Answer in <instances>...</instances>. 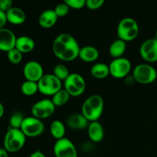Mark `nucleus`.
Instances as JSON below:
<instances>
[{"label": "nucleus", "instance_id": "obj_1", "mask_svg": "<svg viewBox=\"0 0 157 157\" xmlns=\"http://www.w3.org/2000/svg\"><path fill=\"white\" fill-rule=\"evenodd\" d=\"M81 47L73 35L67 33L58 35L52 43L55 57L64 61H72L78 58Z\"/></svg>", "mask_w": 157, "mask_h": 157}, {"label": "nucleus", "instance_id": "obj_2", "mask_svg": "<svg viewBox=\"0 0 157 157\" xmlns=\"http://www.w3.org/2000/svg\"><path fill=\"white\" fill-rule=\"evenodd\" d=\"M104 102L101 95L93 94L84 101L81 107V113L89 122L98 121L104 112Z\"/></svg>", "mask_w": 157, "mask_h": 157}, {"label": "nucleus", "instance_id": "obj_3", "mask_svg": "<svg viewBox=\"0 0 157 157\" xmlns=\"http://www.w3.org/2000/svg\"><path fill=\"white\" fill-rule=\"evenodd\" d=\"M140 32V27L136 20L130 17L122 18L118 23L117 33L119 39L129 42L136 39Z\"/></svg>", "mask_w": 157, "mask_h": 157}, {"label": "nucleus", "instance_id": "obj_4", "mask_svg": "<svg viewBox=\"0 0 157 157\" xmlns=\"http://www.w3.org/2000/svg\"><path fill=\"white\" fill-rule=\"evenodd\" d=\"M26 136L20 129L9 127L4 137V148L9 153H16L24 147Z\"/></svg>", "mask_w": 157, "mask_h": 157}, {"label": "nucleus", "instance_id": "obj_5", "mask_svg": "<svg viewBox=\"0 0 157 157\" xmlns=\"http://www.w3.org/2000/svg\"><path fill=\"white\" fill-rule=\"evenodd\" d=\"M133 77L136 82L141 84H149L157 78V71L150 64H139L134 67Z\"/></svg>", "mask_w": 157, "mask_h": 157}, {"label": "nucleus", "instance_id": "obj_6", "mask_svg": "<svg viewBox=\"0 0 157 157\" xmlns=\"http://www.w3.org/2000/svg\"><path fill=\"white\" fill-rule=\"evenodd\" d=\"M38 92L46 96H53L62 89V81L53 74H44L38 81Z\"/></svg>", "mask_w": 157, "mask_h": 157}, {"label": "nucleus", "instance_id": "obj_7", "mask_svg": "<svg viewBox=\"0 0 157 157\" xmlns=\"http://www.w3.org/2000/svg\"><path fill=\"white\" fill-rule=\"evenodd\" d=\"M64 88L71 97L81 96L86 89V81L83 76L78 73H71L64 81Z\"/></svg>", "mask_w": 157, "mask_h": 157}, {"label": "nucleus", "instance_id": "obj_8", "mask_svg": "<svg viewBox=\"0 0 157 157\" xmlns=\"http://www.w3.org/2000/svg\"><path fill=\"white\" fill-rule=\"evenodd\" d=\"M20 130L26 137H37L42 134L44 130V125L41 120L33 116L25 117Z\"/></svg>", "mask_w": 157, "mask_h": 157}, {"label": "nucleus", "instance_id": "obj_9", "mask_svg": "<svg viewBox=\"0 0 157 157\" xmlns=\"http://www.w3.org/2000/svg\"><path fill=\"white\" fill-rule=\"evenodd\" d=\"M132 64L130 61L124 57L114 58L109 64L110 75L117 79L128 76Z\"/></svg>", "mask_w": 157, "mask_h": 157}, {"label": "nucleus", "instance_id": "obj_10", "mask_svg": "<svg viewBox=\"0 0 157 157\" xmlns=\"http://www.w3.org/2000/svg\"><path fill=\"white\" fill-rule=\"evenodd\" d=\"M55 107L51 99H42L37 101L32 107V115L39 120L47 119L54 114Z\"/></svg>", "mask_w": 157, "mask_h": 157}, {"label": "nucleus", "instance_id": "obj_11", "mask_svg": "<svg viewBox=\"0 0 157 157\" xmlns=\"http://www.w3.org/2000/svg\"><path fill=\"white\" fill-rule=\"evenodd\" d=\"M53 152L55 157H78V150L71 140L64 137L56 140Z\"/></svg>", "mask_w": 157, "mask_h": 157}, {"label": "nucleus", "instance_id": "obj_12", "mask_svg": "<svg viewBox=\"0 0 157 157\" xmlns=\"http://www.w3.org/2000/svg\"><path fill=\"white\" fill-rule=\"evenodd\" d=\"M140 54L144 61L149 63L157 61V40L155 38H149L141 44Z\"/></svg>", "mask_w": 157, "mask_h": 157}, {"label": "nucleus", "instance_id": "obj_13", "mask_svg": "<svg viewBox=\"0 0 157 157\" xmlns=\"http://www.w3.org/2000/svg\"><path fill=\"white\" fill-rule=\"evenodd\" d=\"M23 75L26 81L38 82L44 76L42 65L37 61H29L23 67Z\"/></svg>", "mask_w": 157, "mask_h": 157}, {"label": "nucleus", "instance_id": "obj_14", "mask_svg": "<svg viewBox=\"0 0 157 157\" xmlns=\"http://www.w3.org/2000/svg\"><path fill=\"white\" fill-rule=\"evenodd\" d=\"M17 37L12 30L6 28L0 29V51L8 52L15 47Z\"/></svg>", "mask_w": 157, "mask_h": 157}, {"label": "nucleus", "instance_id": "obj_15", "mask_svg": "<svg viewBox=\"0 0 157 157\" xmlns=\"http://www.w3.org/2000/svg\"><path fill=\"white\" fill-rule=\"evenodd\" d=\"M89 122L88 120L82 113H73L68 116L66 120V124L69 128L75 130H83L87 129Z\"/></svg>", "mask_w": 157, "mask_h": 157}, {"label": "nucleus", "instance_id": "obj_16", "mask_svg": "<svg viewBox=\"0 0 157 157\" xmlns=\"http://www.w3.org/2000/svg\"><path fill=\"white\" fill-rule=\"evenodd\" d=\"M58 19L54 9H47L40 14L38 17V24L43 29H50L55 25Z\"/></svg>", "mask_w": 157, "mask_h": 157}, {"label": "nucleus", "instance_id": "obj_17", "mask_svg": "<svg viewBox=\"0 0 157 157\" xmlns=\"http://www.w3.org/2000/svg\"><path fill=\"white\" fill-rule=\"evenodd\" d=\"M87 135L89 136V139L93 142H101L104 137V127L98 121L90 122L87 127Z\"/></svg>", "mask_w": 157, "mask_h": 157}, {"label": "nucleus", "instance_id": "obj_18", "mask_svg": "<svg viewBox=\"0 0 157 157\" xmlns=\"http://www.w3.org/2000/svg\"><path fill=\"white\" fill-rule=\"evenodd\" d=\"M99 55V51L97 48L91 45H86L81 48L78 58L84 62L90 63L97 61Z\"/></svg>", "mask_w": 157, "mask_h": 157}, {"label": "nucleus", "instance_id": "obj_19", "mask_svg": "<svg viewBox=\"0 0 157 157\" xmlns=\"http://www.w3.org/2000/svg\"><path fill=\"white\" fill-rule=\"evenodd\" d=\"M35 47V42L31 37L27 36V35L17 37L15 48L22 54L31 52L34 50Z\"/></svg>", "mask_w": 157, "mask_h": 157}, {"label": "nucleus", "instance_id": "obj_20", "mask_svg": "<svg viewBox=\"0 0 157 157\" xmlns=\"http://www.w3.org/2000/svg\"><path fill=\"white\" fill-rule=\"evenodd\" d=\"M6 18L9 23L13 25H21L26 20L25 12L18 7H13L6 12Z\"/></svg>", "mask_w": 157, "mask_h": 157}, {"label": "nucleus", "instance_id": "obj_21", "mask_svg": "<svg viewBox=\"0 0 157 157\" xmlns=\"http://www.w3.org/2000/svg\"><path fill=\"white\" fill-rule=\"evenodd\" d=\"M127 49V42L121 39H117L110 44L109 47V54L114 58L123 57Z\"/></svg>", "mask_w": 157, "mask_h": 157}, {"label": "nucleus", "instance_id": "obj_22", "mask_svg": "<svg viewBox=\"0 0 157 157\" xmlns=\"http://www.w3.org/2000/svg\"><path fill=\"white\" fill-rule=\"evenodd\" d=\"M50 133L52 137L56 140L64 137L66 133V127L64 123L58 120L52 121L50 125Z\"/></svg>", "mask_w": 157, "mask_h": 157}, {"label": "nucleus", "instance_id": "obj_23", "mask_svg": "<svg viewBox=\"0 0 157 157\" xmlns=\"http://www.w3.org/2000/svg\"><path fill=\"white\" fill-rule=\"evenodd\" d=\"M90 74L97 79H104L110 75L109 65L104 63L98 62L94 64L90 69Z\"/></svg>", "mask_w": 157, "mask_h": 157}, {"label": "nucleus", "instance_id": "obj_24", "mask_svg": "<svg viewBox=\"0 0 157 157\" xmlns=\"http://www.w3.org/2000/svg\"><path fill=\"white\" fill-rule=\"evenodd\" d=\"M70 98L71 95L69 94L68 92L64 88H62L57 92L55 95H53L51 100L55 107H61L65 105L68 102Z\"/></svg>", "mask_w": 157, "mask_h": 157}, {"label": "nucleus", "instance_id": "obj_25", "mask_svg": "<svg viewBox=\"0 0 157 157\" xmlns=\"http://www.w3.org/2000/svg\"><path fill=\"white\" fill-rule=\"evenodd\" d=\"M21 91L25 96H32L38 92V82L25 81L21 84Z\"/></svg>", "mask_w": 157, "mask_h": 157}, {"label": "nucleus", "instance_id": "obj_26", "mask_svg": "<svg viewBox=\"0 0 157 157\" xmlns=\"http://www.w3.org/2000/svg\"><path fill=\"white\" fill-rule=\"evenodd\" d=\"M53 74L57 78L61 81H64L70 75L68 68L63 64H58L54 67Z\"/></svg>", "mask_w": 157, "mask_h": 157}, {"label": "nucleus", "instance_id": "obj_27", "mask_svg": "<svg viewBox=\"0 0 157 157\" xmlns=\"http://www.w3.org/2000/svg\"><path fill=\"white\" fill-rule=\"evenodd\" d=\"M25 120L24 115L20 111L14 112L9 118V127L13 129H20Z\"/></svg>", "mask_w": 157, "mask_h": 157}, {"label": "nucleus", "instance_id": "obj_28", "mask_svg": "<svg viewBox=\"0 0 157 157\" xmlns=\"http://www.w3.org/2000/svg\"><path fill=\"white\" fill-rule=\"evenodd\" d=\"M22 55L23 54L21 53V52H19L18 49L14 48L12 50H10L9 52H7V58L12 64H18L22 61Z\"/></svg>", "mask_w": 157, "mask_h": 157}, {"label": "nucleus", "instance_id": "obj_29", "mask_svg": "<svg viewBox=\"0 0 157 157\" xmlns=\"http://www.w3.org/2000/svg\"><path fill=\"white\" fill-rule=\"evenodd\" d=\"M69 10H70V8L68 7V6L64 2L58 4L54 9V11L55 12L56 15H58V18L67 15V13L69 12Z\"/></svg>", "mask_w": 157, "mask_h": 157}, {"label": "nucleus", "instance_id": "obj_30", "mask_svg": "<svg viewBox=\"0 0 157 157\" xmlns=\"http://www.w3.org/2000/svg\"><path fill=\"white\" fill-rule=\"evenodd\" d=\"M64 2L73 9H81L86 6V0H65Z\"/></svg>", "mask_w": 157, "mask_h": 157}, {"label": "nucleus", "instance_id": "obj_31", "mask_svg": "<svg viewBox=\"0 0 157 157\" xmlns=\"http://www.w3.org/2000/svg\"><path fill=\"white\" fill-rule=\"evenodd\" d=\"M104 0H86V7L90 10L100 9L104 6Z\"/></svg>", "mask_w": 157, "mask_h": 157}, {"label": "nucleus", "instance_id": "obj_32", "mask_svg": "<svg viewBox=\"0 0 157 157\" xmlns=\"http://www.w3.org/2000/svg\"><path fill=\"white\" fill-rule=\"evenodd\" d=\"M13 2L12 0H0V10L4 12H7L13 6Z\"/></svg>", "mask_w": 157, "mask_h": 157}, {"label": "nucleus", "instance_id": "obj_33", "mask_svg": "<svg viewBox=\"0 0 157 157\" xmlns=\"http://www.w3.org/2000/svg\"><path fill=\"white\" fill-rule=\"evenodd\" d=\"M7 22L8 21L7 18H6V12L0 10V29L5 28V25H6V24Z\"/></svg>", "mask_w": 157, "mask_h": 157}, {"label": "nucleus", "instance_id": "obj_34", "mask_svg": "<svg viewBox=\"0 0 157 157\" xmlns=\"http://www.w3.org/2000/svg\"><path fill=\"white\" fill-rule=\"evenodd\" d=\"M29 157H46V156L43 152L40 151V150H35L29 156Z\"/></svg>", "mask_w": 157, "mask_h": 157}, {"label": "nucleus", "instance_id": "obj_35", "mask_svg": "<svg viewBox=\"0 0 157 157\" xmlns=\"http://www.w3.org/2000/svg\"><path fill=\"white\" fill-rule=\"evenodd\" d=\"M0 157H9V152L5 148H0Z\"/></svg>", "mask_w": 157, "mask_h": 157}, {"label": "nucleus", "instance_id": "obj_36", "mask_svg": "<svg viewBox=\"0 0 157 157\" xmlns=\"http://www.w3.org/2000/svg\"><path fill=\"white\" fill-rule=\"evenodd\" d=\"M5 113V108H4V106L3 104L0 102V118H2L4 115Z\"/></svg>", "mask_w": 157, "mask_h": 157}, {"label": "nucleus", "instance_id": "obj_37", "mask_svg": "<svg viewBox=\"0 0 157 157\" xmlns=\"http://www.w3.org/2000/svg\"><path fill=\"white\" fill-rule=\"evenodd\" d=\"M155 38H156V39L157 40V29L156 30V33H155Z\"/></svg>", "mask_w": 157, "mask_h": 157}]
</instances>
